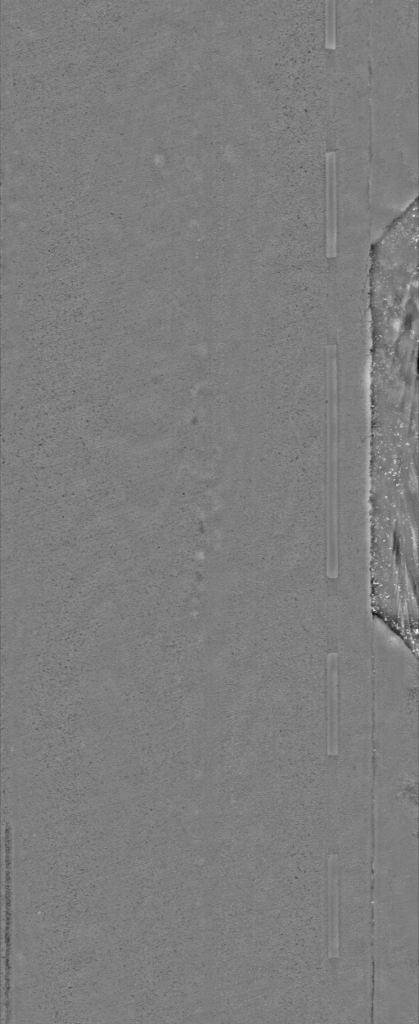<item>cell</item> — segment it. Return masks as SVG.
<instances>
[{
  "instance_id": "cell-1",
  "label": "cell",
  "mask_w": 419,
  "mask_h": 1024,
  "mask_svg": "<svg viewBox=\"0 0 419 1024\" xmlns=\"http://www.w3.org/2000/svg\"><path fill=\"white\" fill-rule=\"evenodd\" d=\"M418 1H371L370 196L418 189Z\"/></svg>"
},
{
  "instance_id": "cell-2",
  "label": "cell",
  "mask_w": 419,
  "mask_h": 1024,
  "mask_svg": "<svg viewBox=\"0 0 419 1024\" xmlns=\"http://www.w3.org/2000/svg\"><path fill=\"white\" fill-rule=\"evenodd\" d=\"M333 129L337 201L364 205L370 199L369 31L363 26L336 32Z\"/></svg>"
}]
</instances>
